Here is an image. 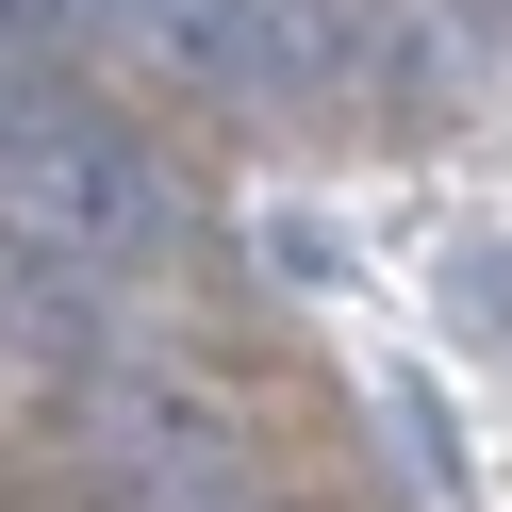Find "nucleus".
Wrapping results in <instances>:
<instances>
[{"mask_svg":"<svg viewBox=\"0 0 512 512\" xmlns=\"http://www.w3.org/2000/svg\"><path fill=\"white\" fill-rule=\"evenodd\" d=\"M166 232H182V199H166V166H149L116 116H34V133L0 149V248H34V265H67L83 298L100 281H133V265H166Z\"/></svg>","mask_w":512,"mask_h":512,"instance_id":"1","label":"nucleus"},{"mask_svg":"<svg viewBox=\"0 0 512 512\" xmlns=\"http://www.w3.org/2000/svg\"><path fill=\"white\" fill-rule=\"evenodd\" d=\"M83 430H100V463L133 479V512H265V479H248V430L199 397V380L83 364Z\"/></svg>","mask_w":512,"mask_h":512,"instance_id":"2","label":"nucleus"},{"mask_svg":"<svg viewBox=\"0 0 512 512\" xmlns=\"http://www.w3.org/2000/svg\"><path fill=\"white\" fill-rule=\"evenodd\" d=\"M446 314H463V331H496V347H512V248H463V265H446Z\"/></svg>","mask_w":512,"mask_h":512,"instance_id":"3","label":"nucleus"}]
</instances>
